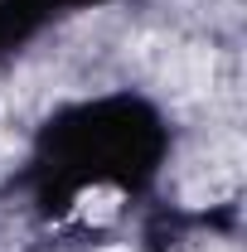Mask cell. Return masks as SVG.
<instances>
[{
    "label": "cell",
    "mask_w": 247,
    "mask_h": 252,
    "mask_svg": "<svg viewBox=\"0 0 247 252\" xmlns=\"http://www.w3.org/2000/svg\"><path fill=\"white\" fill-rule=\"evenodd\" d=\"M78 214H83V219H112V214H117V194H112V189H97V194H83V209H78Z\"/></svg>",
    "instance_id": "cell-1"
}]
</instances>
